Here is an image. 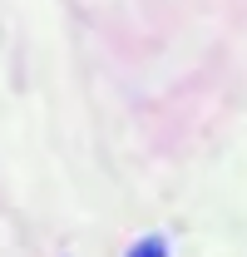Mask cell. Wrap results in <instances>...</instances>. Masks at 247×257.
Masks as SVG:
<instances>
[{"label": "cell", "mask_w": 247, "mask_h": 257, "mask_svg": "<svg viewBox=\"0 0 247 257\" xmlns=\"http://www.w3.org/2000/svg\"><path fill=\"white\" fill-rule=\"evenodd\" d=\"M134 257H163V242L149 237V242H139V252H134Z\"/></svg>", "instance_id": "cell-1"}]
</instances>
